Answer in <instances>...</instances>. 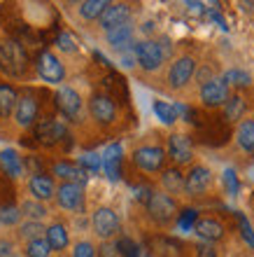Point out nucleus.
Segmentation results:
<instances>
[{"label":"nucleus","mask_w":254,"mask_h":257,"mask_svg":"<svg viewBox=\"0 0 254 257\" xmlns=\"http://www.w3.org/2000/svg\"><path fill=\"white\" fill-rule=\"evenodd\" d=\"M31 54L19 38L3 33L0 35V73L10 77H28L31 73Z\"/></svg>","instance_id":"1"},{"label":"nucleus","mask_w":254,"mask_h":257,"mask_svg":"<svg viewBox=\"0 0 254 257\" xmlns=\"http://www.w3.org/2000/svg\"><path fill=\"white\" fill-rule=\"evenodd\" d=\"M180 206L175 201V196L166 194L163 190H154L149 194L147 203H145V213H147L149 222L159 229H168L177 224V215H180Z\"/></svg>","instance_id":"2"},{"label":"nucleus","mask_w":254,"mask_h":257,"mask_svg":"<svg viewBox=\"0 0 254 257\" xmlns=\"http://www.w3.org/2000/svg\"><path fill=\"white\" fill-rule=\"evenodd\" d=\"M40 91L33 87H24L19 91V101H17V108H14L12 122L17 128L21 131H28L33 128L35 124L40 122L38 119V112H40Z\"/></svg>","instance_id":"3"},{"label":"nucleus","mask_w":254,"mask_h":257,"mask_svg":"<svg viewBox=\"0 0 254 257\" xmlns=\"http://www.w3.org/2000/svg\"><path fill=\"white\" fill-rule=\"evenodd\" d=\"M166 159L168 152L163 145H156V143H145V145H138L131 155V162H133L135 169H140L142 173H163L166 171Z\"/></svg>","instance_id":"4"},{"label":"nucleus","mask_w":254,"mask_h":257,"mask_svg":"<svg viewBox=\"0 0 254 257\" xmlns=\"http://www.w3.org/2000/svg\"><path fill=\"white\" fill-rule=\"evenodd\" d=\"M33 68H35V75L42 82H47V84H59L61 87V82H66V75H68L66 63L61 61L54 52H49V49H40L35 54Z\"/></svg>","instance_id":"5"},{"label":"nucleus","mask_w":254,"mask_h":257,"mask_svg":"<svg viewBox=\"0 0 254 257\" xmlns=\"http://www.w3.org/2000/svg\"><path fill=\"white\" fill-rule=\"evenodd\" d=\"M87 108H89L91 119H94L98 126H112V124L119 119L117 101H114V96L105 94V91H96V94H91Z\"/></svg>","instance_id":"6"},{"label":"nucleus","mask_w":254,"mask_h":257,"mask_svg":"<svg viewBox=\"0 0 254 257\" xmlns=\"http://www.w3.org/2000/svg\"><path fill=\"white\" fill-rule=\"evenodd\" d=\"M54 201L61 210L68 213H84L87 208V194H84V185L77 183H59L56 185V196Z\"/></svg>","instance_id":"7"},{"label":"nucleus","mask_w":254,"mask_h":257,"mask_svg":"<svg viewBox=\"0 0 254 257\" xmlns=\"http://www.w3.org/2000/svg\"><path fill=\"white\" fill-rule=\"evenodd\" d=\"M196 68H198V63H196L194 56H189V54L177 56L170 63V68H168V75H166L168 87L173 89V91H182L184 87H189V82L194 80V75H196Z\"/></svg>","instance_id":"8"},{"label":"nucleus","mask_w":254,"mask_h":257,"mask_svg":"<svg viewBox=\"0 0 254 257\" xmlns=\"http://www.w3.org/2000/svg\"><path fill=\"white\" fill-rule=\"evenodd\" d=\"M133 54H135L138 66H140L145 73H156V70L163 66V61H166V52H163V47H161L159 40L135 42Z\"/></svg>","instance_id":"9"},{"label":"nucleus","mask_w":254,"mask_h":257,"mask_svg":"<svg viewBox=\"0 0 254 257\" xmlns=\"http://www.w3.org/2000/svg\"><path fill=\"white\" fill-rule=\"evenodd\" d=\"M166 152L173 166H194V141L187 134H170L166 138Z\"/></svg>","instance_id":"10"},{"label":"nucleus","mask_w":254,"mask_h":257,"mask_svg":"<svg viewBox=\"0 0 254 257\" xmlns=\"http://www.w3.org/2000/svg\"><path fill=\"white\" fill-rule=\"evenodd\" d=\"M33 128H35L38 145H45V148H56L59 143H63L66 138H70V136H68L66 124L61 122L59 117H54V115L42 117Z\"/></svg>","instance_id":"11"},{"label":"nucleus","mask_w":254,"mask_h":257,"mask_svg":"<svg viewBox=\"0 0 254 257\" xmlns=\"http://www.w3.org/2000/svg\"><path fill=\"white\" fill-rule=\"evenodd\" d=\"M91 227H94V234L101 241H114L117 234L121 231L119 224V215L114 213V208L110 206H98L91 215Z\"/></svg>","instance_id":"12"},{"label":"nucleus","mask_w":254,"mask_h":257,"mask_svg":"<svg viewBox=\"0 0 254 257\" xmlns=\"http://www.w3.org/2000/svg\"><path fill=\"white\" fill-rule=\"evenodd\" d=\"M54 105H56V110H59L66 119H70V122H77L82 117V110H84V101H82L80 91L73 87H68V84H61V87L56 89Z\"/></svg>","instance_id":"13"},{"label":"nucleus","mask_w":254,"mask_h":257,"mask_svg":"<svg viewBox=\"0 0 254 257\" xmlns=\"http://www.w3.org/2000/svg\"><path fill=\"white\" fill-rule=\"evenodd\" d=\"M198 98H201L203 108H207V110L224 108L226 101L231 98V87L224 82V77H212L210 82L201 84V89H198Z\"/></svg>","instance_id":"14"},{"label":"nucleus","mask_w":254,"mask_h":257,"mask_svg":"<svg viewBox=\"0 0 254 257\" xmlns=\"http://www.w3.org/2000/svg\"><path fill=\"white\" fill-rule=\"evenodd\" d=\"M231 124H226L221 117H207V119H198L196 128H198V138L212 148H219L231 138Z\"/></svg>","instance_id":"15"},{"label":"nucleus","mask_w":254,"mask_h":257,"mask_svg":"<svg viewBox=\"0 0 254 257\" xmlns=\"http://www.w3.org/2000/svg\"><path fill=\"white\" fill-rule=\"evenodd\" d=\"M184 183H187V194L189 196H205L207 192L212 190V171L207 169L205 164H194L189 166V171L184 173Z\"/></svg>","instance_id":"16"},{"label":"nucleus","mask_w":254,"mask_h":257,"mask_svg":"<svg viewBox=\"0 0 254 257\" xmlns=\"http://www.w3.org/2000/svg\"><path fill=\"white\" fill-rule=\"evenodd\" d=\"M194 231H196V236H201L207 243H217V241H221V238L226 236V224L221 222V217L214 215V213H203L196 220Z\"/></svg>","instance_id":"17"},{"label":"nucleus","mask_w":254,"mask_h":257,"mask_svg":"<svg viewBox=\"0 0 254 257\" xmlns=\"http://www.w3.org/2000/svg\"><path fill=\"white\" fill-rule=\"evenodd\" d=\"M131 14H133V10H131L128 3H110V5L105 7V12L101 14V19H98V26H101L105 33H110L114 28L128 24V21H131Z\"/></svg>","instance_id":"18"},{"label":"nucleus","mask_w":254,"mask_h":257,"mask_svg":"<svg viewBox=\"0 0 254 257\" xmlns=\"http://www.w3.org/2000/svg\"><path fill=\"white\" fill-rule=\"evenodd\" d=\"M149 252L154 257H187V245L175 236H154L149 241Z\"/></svg>","instance_id":"19"},{"label":"nucleus","mask_w":254,"mask_h":257,"mask_svg":"<svg viewBox=\"0 0 254 257\" xmlns=\"http://www.w3.org/2000/svg\"><path fill=\"white\" fill-rule=\"evenodd\" d=\"M52 176L59 178L61 183L87 185V180H89L87 171L82 169L77 162H70V159H59V162H54L52 164Z\"/></svg>","instance_id":"20"},{"label":"nucleus","mask_w":254,"mask_h":257,"mask_svg":"<svg viewBox=\"0 0 254 257\" xmlns=\"http://www.w3.org/2000/svg\"><path fill=\"white\" fill-rule=\"evenodd\" d=\"M28 194L35 201H52L56 196V183L54 178H49L47 173H31L28 178Z\"/></svg>","instance_id":"21"},{"label":"nucleus","mask_w":254,"mask_h":257,"mask_svg":"<svg viewBox=\"0 0 254 257\" xmlns=\"http://www.w3.org/2000/svg\"><path fill=\"white\" fill-rule=\"evenodd\" d=\"M0 171L5 173L10 180H21L26 176V164H24V157L17 152V150L7 148L0 152Z\"/></svg>","instance_id":"22"},{"label":"nucleus","mask_w":254,"mask_h":257,"mask_svg":"<svg viewBox=\"0 0 254 257\" xmlns=\"http://www.w3.org/2000/svg\"><path fill=\"white\" fill-rule=\"evenodd\" d=\"M121 162H124V150L119 143L107 145V150L103 152V171L110 180H119L121 178Z\"/></svg>","instance_id":"23"},{"label":"nucleus","mask_w":254,"mask_h":257,"mask_svg":"<svg viewBox=\"0 0 254 257\" xmlns=\"http://www.w3.org/2000/svg\"><path fill=\"white\" fill-rule=\"evenodd\" d=\"M245 112H247V101L240 91H235V94H231L226 105L221 108V119L226 124H240L245 119Z\"/></svg>","instance_id":"24"},{"label":"nucleus","mask_w":254,"mask_h":257,"mask_svg":"<svg viewBox=\"0 0 254 257\" xmlns=\"http://www.w3.org/2000/svg\"><path fill=\"white\" fill-rule=\"evenodd\" d=\"M161 187L163 192L170 196H180V194H187V183H184V173L182 169L177 166H170L161 173Z\"/></svg>","instance_id":"25"},{"label":"nucleus","mask_w":254,"mask_h":257,"mask_svg":"<svg viewBox=\"0 0 254 257\" xmlns=\"http://www.w3.org/2000/svg\"><path fill=\"white\" fill-rule=\"evenodd\" d=\"M45 238H47L49 248H52L54 252H59V255H63V250L70 245V234H68V227L63 222L49 224L47 231H45Z\"/></svg>","instance_id":"26"},{"label":"nucleus","mask_w":254,"mask_h":257,"mask_svg":"<svg viewBox=\"0 0 254 257\" xmlns=\"http://www.w3.org/2000/svg\"><path fill=\"white\" fill-rule=\"evenodd\" d=\"M133 35H135V28L133 24L128 21V24H124V26L119 28H114V31H110V33H105L107 38V45L112 49H128V47H135V42H133Z\"/></svg>","instance_id":"27"},{"label":"nucleus","mask_w":254,"mask_h":257,"mask_svg":"<svg viewBox=\"0 0 254 257\" xmlns=\"http://www.w3.org/2000/svg\"><path fill=\"white\" fill-rule=\"evenodd\" d=\"M235 143L242 152L254 155V117H245L240 124H235Z\"/></svg>","instance_id":"28"},{"label":"nucleus","mask_w":254,"mask_h":257,"mask_svg":"<svg viewBox=\"0 0 254 257\" xmlns=\"http://www.w3.org/2000/svg\"><path fill=\"white\" fill-rule=\"evenodd\" d=\"M17 101H19V91H17L12 84H7V82L0 80V122H5L7 117L14 115Z\"/></svg>","instance_id":"29"},{"label":"nucleus","mask_w":254,"mask_h":257,"mask_svg":"<svg viewBox=\"0 0 254 257\" xmlns=\"http://www.w3.org/2000/svg\"><path fill=\"white\" fill-rule=\"evenodd\" d=\"M45 231H47V227H45L42 222H38V220H24V222L14 229V236L19 238V241H24V243H28V241L42 238Z\"/></svg>","instance_id":"30"},{"label":"nucleus","mask_w":254,"mask_h":257,"mask_svg":"<svg viewBox=\"0 0 254 257\" xmlns=\"http://www.w3.org/2000/svg\"><path fill=\"white\" fill-rule=\"evenodd\" d=\"M19 210L26 220H38V222H42V220L49 215L47 206L42 201H35V199H24V201L19 203Z\"/></svg>","instance_id":"31"},{"label":"nucleus","mask_w":254,"mask_h":257,"mask_svg":"<svg viewBox=\"0 0 254 257\" xmlns=\"http://www.w3.org/2000/svg\"><path fill=\"white\" fill-rule=\"evenodd\" d=\"M107 5H110L107 0H84V3H80L77 12H80L82 19L96 21V19H101V14L105 12V7H107Z\"/></svg>","instance_id":"32"},{"label":"nucleus","mask_w":254,"mask_h":257,"mask_svg":"<svg viewBox=\"0 0 254 257\" xmlns=\"http://www.w3.org/2000/svg\"><path fill=\"white\" fill-rule=\"evenodd\" d=\"M152 110H154V115L159 117L163 124H168V126L180 119V115H177V108H175V105H170V103H166V101H154L152 103Z\"/></svg>","instance_id":"33"},{"label":"nucleus","mask_w":254,"mask_h":257,"mask_svg":"<svg viewBox=\"0 0 254 257\" xmlns=\"http://www.w3.org/2000/svg\"><path fill=\"white\" fill-rule=\"evenodd\" d=\"M52 248H49L47 238H35V241H28L24 243V257H52Z\"/></svg>","instance_id":"34"},{"label":"nucleus","mask_w":254,"mask_h":257,"mask_svg":"<svg viewBox=\"0 0 254 257\" xmlns=\"http://www.w3.org/2000/svg\"><path fill=\"white\" fill-rule=\"evenodd\" d=\"M224 82H226L228 87H233V89H245V87L252 84V77H249V73H245V70L231 68V70L224 73Z\"/></svg>","instance_id":"35"},{"label":"nucleus","mask_w":254,"mask_h":257,"mask_svg":"<svg viewBox=\"0 0 254 257\" xmlns=\"http://www.w3.org/2000/svg\"><path fill=\"white\" fill-rule=\"evenodd\" d=\"M77 164H80L87 173H96V171L103 169V157L96 155V152H87V155H82L80 159H77Z\"/></svg>","instance_id":"36"},{"label":"nucleus","mask_w":254,"mask_h":257,"mask_svg":"<svg viewBox=\"0 0 254 257\" xmlns=\"http://www.w3.org/2000/svg\"><path fill=\"white\" fill-rule=\"evenodd\" d=\"M21 210L19 206H5L0 208V224H7V227H19L21 222Z\"/></svg>","instance_id":"37"},{"label":"nucleus","mask_w":254,"mask_h":257,"mask_svg":"<svg viewBox=\"0 0 254 257\" xmlns=\"http://www.w3.org/2000/svg\"><path fill=\"white\" fill-rule=\"evenodd\" d=\"M117 245H119V250L124 257H142L140 245L135 243L131 236H119L117 238Z\"/></svg>","instance_id":"38"},{"label":"nucleus","mask_w":254,"mask_h":257,"mask_svg":"<svg viewBox=\"0 0 254 257\" xmlns=\"http://www.w3.org/2000/svg\"><path fill=\"white\" fill-rule=\"evenodd\" d=\"M196 220H198V210L196 208H182L180 215H177V227H180L182 231H189V229H194Z\"/></svg>","instance_id":"39"},{"label":"nucleus","mask_w":254,"mask_h":257,"mask_svg":"<svg viewBox=\"0 0 254 257\" xmlns=\"http://www.w3.org/2000/svg\"><path fill=\"white\" fill-rule=\"evenodd\" d=\"M235 222H238V229H240L242 241L254 250V231H252V224L247 222V217L242 215V213H235Z\"/></svg>","instance_id":"40"},{"label":"nucleus","mask_w":254,"mask_h":257,"mask_svg":"<svg viewBox=\"0 0 254 257\" xmlns=\"http://www.w3.org/2000/svg\"><path fill=\"white\" fill-rule=\"evenodd\" d=\"M56 47H59V52H63V54H77V52H80L77 42H75V38L70 33L56 35Z\"/></svg>","instance_id":"41"},{"label":"nucleus","mask_w":254,"mask_h":257,"mask_svg":"<svg viewBox=\"0 0 254 257\" xmlns=\"http://www.w3.org/2000/svg\"><path fill=\"white\" fill-rule=\"evenodd\" d=\"M73 257H98V248L89 238H82L73 245Z\"/></svg>","instance_id":"42"},{"label":"nucleus","mask_w":254,"mask_h":257,"mask_svg":"<svg viewBox=\"0 0 254 257\" xmlns=\"http://www.w3.org/2000/svg\"><path fill=\"white\" fill-rule=\"evenodd\" d=\"M194 257H219V250L214 243H207V241H201V243L194 245Z\"/></svg>","instance_id":"43"},{"label":"nucleus","mask_w":254,"mask_h":257,"mask_svg":"<svg viewBox=\"0 0 254 257\" xmlns=\"http://www.w3.org/2000/svg\"><path fill=\"white\" fill-rule=\"evenodd\" d=\"M98 257H124V255H121L117 241H103L98 245Z\"/></svg>","instance_id":"44"},{"label":"nucleus","mask_w":254,"mask_h":257,"mask_svg":"<svg viewBox=\"0 0 254 257\" xmlns=\"http://www.w3.org/2000/svg\"><path fill=\"white\" fill-rule=\"evenodd\" d=\"M224 185H226L228 194H238V178H235L233 171H226V173H224Z\"/></svg>","instance_id":"45"},{"label":"nucleus","mask_w":254,"mask_h":257,"mask_svg":"<svg viewBox=\"0 0 254 257\" xmlns=\"http://www.w3.org/2000/svg\"><path fill=\"white\" fill-rule=\"evenodd\" d=\"M142 257H154V255H152V252L147 250V252H142Z\"/></svg>","instance_id":"46"},{"label":"nucleus","mask_w":254,"mask_h":257,"mask_svg":"<svg viewBox=\"0 0 254 257\" xmlns=\"http://www.w3.org/2000/svg\"><path fill=\"white\" fill-rule=\"evenodd\" d=\"M59 257H73V255H66V252H63V255H59Z\"/></svg>","instance_id":"47"},{"label":"nucleus","mask_w":254,"mask_h":257,"mask_svg":"<svg viewBox=\"0 0 254 257\" xmlns=\"http://www.w3.org/2000/svg\"><path fill=\"white\" fill-rule=\"evenodd\" d=\"M12 257H19V255H17V252H14V255H12Z\"/></svg>","instance_id":"48"}]
</instances>
